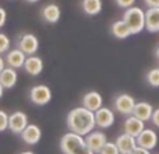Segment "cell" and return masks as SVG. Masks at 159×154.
I'll return each mask as SVG.
<instances>
[{"mask_svg": "<svg viewBox=\"0 0 159 154\" xmlns=\"http://www.w3.org/2000/svg\"><path fill=\"white\" fill-rule=\"evenodd\" d=\"M81 7L87 16H98L102 11V0H82Z\"/></svg>", "mask_w": 159, "mask_h": 154, "instance_id": "obj_22", "label": "cell"}, {"mask_svg": "<svg viewBox=\"0 0 159 154\" xmlns=\"http://www.w3.org/2000/svg\"><path fill=\"white\" fill-rule=\"evenodd\" d=\"M144 129H145V122L135 118L134 115L127 116L124 121V132L134 136V137H137Z\"/></svg>", "mask_w": 159, "mask_h": 154, "instance_id": "obj_17", "label": "cell"}, {"mask_svg": "<svg viewBox=\"0 0 159 154\" xmlns=\"http://www.w3.org/2000/svg\"><path fill=\"white\" fill-rule=\"evenodd\" d=\"M81 104L84 108L95 112V111H98L99 108L103 105V98H102V95L98 91H88V93L84 94V97H82Z\"/></svg>", "mask_w": 159, "mask_h": 154, "instance_id": "obj_13", "label": "cell"}, {"mask_svg": "<svg viewBox=\"0 0 159 154\" xmlns=\"http://www.w3.org/2000/svg\"><path fill=\"white\" fill-rule=\"evenodd\" d=\"M18 81V73H17V69H13V67L6 66L4 70L0 73V83L4 88L10 90Z\"/></svg>", "mask_w": 159, "mask_h": 154, "instance_id": "obj_20", "label": "cell"}, {"mask_svg": "<svg viewBox=\"0 0 159 154\" xmlns=\"http://www.w3.org/2000/svg\"><path fill=\"white\" fill-rule=\"evenodd\" d=\"M145 28L149 32H159V7H148L145 11Z\"/></svg>", "mask_w": 159, "mask_h": 154, "instance_id": "obj_18", "label": "cell"}, {"mask_svg": "<svg viewBox=\"0 0 159 154\" xmlns=\"http://www.w3.org/2000/svg\"><path fill=\"white\" fill-rule=\"evenodd\" d=\"M41 137H42V130H41V128L35 123H28V126L25 128L21 133V139L24 140V143L30 144V146L38 144Z\"/></svg>", "mask_w": 159, "mask_h": 154, "instance_id": "obj_11", "label": "cell"}, {"mask_svg": "<svg viewBox=\"0 0 159 154\" xmlns=\"http://www.w3.org/2000/svg\"><path fill=\"white\" fill-rule=\"evenodd\" d=\"M110 32L117 39H126L129 36H131V32H130L129 27L123 20H117V21L113 22L112 27H110Z\"/></svg>", "mask_w": 159, "mask_h": 154, "instance_id": "obj_21", "label": "cell"}, {"mask_svg": "<svg viewBox=\"0 0 159 154\" xmlns=\"http://www.w3.org/2000/svg\"><path fill=\"white\" fill-rule=\"evenodd\" d=\"M134 107H135V99L130 94H119L115 98V109L123 116L133 115Z\"/></svg>", "mask_w": 159, "mask_h": 154, "instance_id": "obj_6", "label": "cell"}, {"mask_svg": "<svg viewBox=\"0 0 159 154\" xmlns=\"http://www.w3.org/2000/svg\"><path fill=\"white\" fill-rule=\"evenodd\" d=\"M20 154H35L34 152H22V153H20Z\"/></svg>", "mask_w": 159, "mask_h": 154, "instance_id": "obj_36", "label": "cell"}, {"mask_svg": "<svg viewBox=\"0 0 159 154\" xmlns=\"http://www.w3.org/2000/svg\"><path fill=\"white\" fill-rule=\"evenodd\" d=\"M155 56L158 58V60H159V46L157 48V51H155Z\"/></svg>", "mask_w": 159, "mask_h": 154, "instance_id": "obj_34", "label": "cell"}, {"mask_svg": "<svg viewBox=\"0 0 159 154\" xmlns=\"http://www.w3.org/2000/svg\"><path fill=\"white\" fill-rule=\"evenodd\" d=\"M17 48H18L20 51H22L27 56L35 55L39 49L38 36H36L35 34H31V32L22 34V35L18 38V41H17Z\"/></svg>", "mask_w": 159, "mask_h": 154, "instance_id": "obj_5", "label": "cell"}, {"mask_svg": "<svg viewBox=\"0 0 159 154\" xmlns=\"http://www.w3.org/2000/svg\"><path fill=\"white\" fill-rule=\"evenodd\" d=\"M119 153L120 152H119L116 143H113V142H106L98 154H119Z\"/></svg>", "mask_w": 159, "mask_h": 154, "instance_id": "obj_25", "label": "cell"}, {"mask_svg": "<svg viewBox=\"0 0 159 154\" xmlns=\"http://www.w3.org/2000/svg\"><path fill=\"white\" fill-rule=\"evenodd\" d=\"M28 95H30L32 104L38 105V107H43V105L49 104L52 99V90L46 84H36L31 87Z\"/></svg>", "mask_w": 159, "mask_h": 154, "instance_id": "obj_4", "label": "cell"}, {"mask_svg": "<svg viewBox=\"0 0 159 154\" xmlns=\"http://www.w3.org/2000/svg\"><path fill=\"white\" fill-rule=\"evenodd\" d=\"M130 154H151V150H147V149H144V147L135 146V149L133 150Z\"/></svg>", "mask_w": 159, "mask_h": 154, "instance_id": "obj_30", "label": "cell"}, {"mask_svg": "<svg viewBox=\"0 0 159 154\" xmlns=\"http://www.w3.org/2000/svg\"><path fill=\"white\" fill-rule=\"evenodd\" d=\"M41 16H42V18H43V21L48 22V24H56V22L60 20L61 10L57 4L50 3V4H46L42 7Z\"/></svg>", "mask_w": 159, "mask_h": 154, "instance_id": "obj_16", "label": "cell"}, {"mask_svg": "<svg viewBox=\"0 0 159 154\" xmlns=\"http://www.w3.org/2000/svg\"><path fill=\"white\" fill-rule=\"evenodd\" d=\"M93 113H95V123L98 128L107 129V128L113 126V123H115V113H113V111L110 108L101 107Z\"/></svg>", "mask_w": 159, "mask_h": 154, "instance_id": "obj_8", "label": "cell"}, {"mask_svg": "<svg viewBox=\"0 0 159 154\" xmlns=\"http://www.w3.org/2000/svg\"><path fill=\"white\" fill-rule=\"evenodd\" d=\"M28 115L22 111H16L8 115V129L16 135H21L22 130L28 126Z\"/></svg>", "mask_w": 159, "mask_h": 154, "instance_id": "obj_7", "label": "cell"}, {"mask_svg": "<svg viewBox=\"0 0 159 154\" xmlns=\"http://www.w3.org/2000/svg\"><path fill=\"white\" fill-rule=\"evenodd\" d=\"M11 48V39L8 38L6 34L0 32V55L7 53Z\"/></svg>", "mask_w": 159, "mask_h": 154, "instance_id": "obj_24", "label": "cell"}, {"mask_svg": "<svg viewBox=\"0 0 159 154\" xmlns=\"http://www.w3.org/2000/svg\"><path fill=\"white\" fill-rule=\"evenodd\" d=\"M116 2V4L119 6V7H121V8H129V7H131V6H134V3H135V0H115Z\"/></svg>", "mask_w": 159, "mask_h": 154, "instance_id": "obj_27", "label": "cell"}, {"mask_svg": "<svg viewBox=\"0 0 159 154\" xmlns=\"http://www.w3.org/2000/svg\"><path fill=\"white\" fill-rule=\"evenodd\" d=\"M148 7H159V0H144Z\"/></svg>", "mask_w": 159, "mask_h": 154, "instance_id": "obj_31", "label": "cell"}, {"mask_svg": "<svg viewBox=\"0 0 159 154\" xmlns=\"http://www.w3.org/2000/svg\"><path fill=\"white\" fill-rule=\"evenodd\" d=\"M135 140H137V146L144 147L147 150H154L158 144V135L154 129H144L135 137Z\"/></svg>", "mask_w": 159, "mask_h": 154, "instance_id": "obj_9", "label": "cell"}, {"mask_svg": "<svg viewBox=\"0 0 159 154\" xmlns=\"http://www.w3.org/2000/svg\"><path fill=\"white\" fill-rule=\"evenodd\" d=\"M152 112H154V107H152L149 102H145V101L135 102V107H134V109H133V115L144 122L151 121Z\"/></svg>", "mask_w": 159, "mask_h": 154, "instance_id": "obj_19", "label": "cell"}, {"mask_svg": "<svg viewBox=\"0 0 159 154\" xmlns=\"http://www.w3.org/2000/svg\"><path fill=\"white\" fill-rule=\"evenodd\" d=\"M8 129V113L6 111L0 109V133Z\"/></svg>", "mask_w": 159, "mask_h": 154, "instance_id": "obj_26", "label": "cell"}, {"mask_svg": "<svg viewBox=\"0 0 159 154\" xmlns=\"http://www.w3.org/2000/svg\"><path fill=\"white\" fill-rule=\"evenodd\" d=\"M151 121H152V123H154L155 126L159 128V107L158 108H154V112H152Z\"/></svg>", "mask_w": 159, "mask_h": 154, "instance_id": "obj_28", "label": "cell"}, {"mask_svg": "<svg viewBox=\"0 0 159 154\" xmlns=\"http://www.w3.org/2000/svg\"><path fill=\"white\" fill-rule=\"evenodd\" d=\"M4 90H6V88H4V87H3V85H2V83H0V99H2L3 94H4Z\"/></svg>", "mask_w": 159, "mask_h": 154, "instance_id": "obj_33", "label": "cell"}, {"mask_svg": "<svg viewBox=\"0 0 159 154\" xmlns=\"http://www.w3.org/2000/svg\"><path fill=\"white\" fill-rule=\"evenodd\" d=\"M84 137H85V142H87L88 147H89L95 154L101 152L103 144L107 142L106 135H105L102 130H92V132L88 133V135L84 136Z\"/></svg>", "mask_w": 159, "mask_h": 154, "instance_id": "obj_10", "label": "cell"}, {"mask_svg": "<svg viewBox=\"0 0 159 154\" xmlns=\"http://www.w3.org/2000/svg\"><path fill=\"white\" fill-rule=\"evenodd\" d=\"M25 2H28V3H38L39 0H25Z\"/></svg>", "mask_w": 159, "mask_h": 154, "instance_id": "obj_35", "label": "cell"}, {"mask_svg": "<svg viewBox=\"0 0 159 154\" xmlns=\"http://www.w3.org/2000/svg\"><path fill=\"white\" fill-rule=\"evenodd\" d=\"M27 59V55H25L22 51H20L18 48L16 49H10L7 53H6V65L8 67H13V69H21L24 66V62Z\"/></svg>", "mask_w": 159, "mask_h": 154, "instance_id": "obj_14", "label": "cell"}, {"mask_svg": "<svg viewBox=\"0 0 159 154\" xmlns=\"http://www.w3.org/2000/svg\"><path fill=\"white\" fill-rule=\"evenodd\" d=\"M24 70L28 73L30 76H39L42 72H43V60H42V58H39V56L36 55H31V56H27V59H25L24 62Z\"/></svg>", "mask_w": 159, "mask_h": 154, "instance_id": "obj_12", "label": "cell"}, {"mask_svg": "<svg viewBox=\"0 0 159 154\" xmlns=\"http://www.w3.org/2000/svg\"><path fill=\"white\" fill-rule=\"evenodd\" d=\"M121 20L127 24L131 35H137L145 30V11L141 7L131 6V7L126 8Z\"/></svg>", "mask_w": 159, "mask_h": 154, "instance_id": "obj_3", "label": "cell"}, {"mask_svg": "<svg viewBox=\"0 0 159 154\" xmlns=\"http://www.w3.org/2000/svg\"><path fill=\"white\" fill-rule=\"evenodd\" d=\"M116 146H117L119 152L120 153H126V154H130L133 152V150L135 149V146H137V140H135L134 136L129 135V133H121V135L117 136V139H116Z\"/></svg>", "mask_w": 159, "mask_h": 154, "instance_id": "obj_15", "label": "cell"}, {"mask_svg": "<svg viewBox=\"0 0 159 154\" xmlns=\"http://www.w3.org/2000/svg\"><path fill=\"white\" fill-rule=\"evenodd\" d=\"M6 21H7V11L3 7H0V28L4 27Z\"/></svg>", "mask_w": 159, "mask_h": 154, "instance_id": "obj_29", "label": "cell"}, {"mask_svg": "<svg viewBox=\"0 0 159 154\" xmlns=\"http://www.w3.org/2000/svg\"><path fill=\"white\" fill-rule=\"evenodd\" d=\"M4 67H6V60H4V58L0 55V73L4 70Z\"/></svg>", "mask_w": 159, "mask_h": 154, "instance_id": "obj_32", "label": "cell"}, {"mask_svg": "<svg viewBox=\"0 0 159 154\" xmlns=\"http://www.w3.org/2000/svg\"><path fill=\"white\" fill-rule=\"evenodd\" d=\"M60 150L63 154H95L88 147L84 136L74 132H69L61 136Z\"/></svg>", "mask_w": 159, "mask_h": 154, "instance_id": "obj_2", "label": "cell"}, {"mask_svg": "<svg viewBox=\"0 0 159 154\" xmlns=\"http://www.w3.org/2000/svg\"><path fill=\"white\" fill-rule=\"evenodd\" d=\"M67 126H69L70 132H74L81 136H87L96 126L95 113L92 111L84 108L82 105L77 108H73L67 113Z\"/></svg>", "mask_w": 159, "mask_h": 154, "instance_id": "obj_1", "label": "cell"}, {"mask_svg": "<svg viewBox=\"0 0 159 154\" xmlns=\"http://www.w3.org/2000/svg\"><path fill=\"white\" fill-rule=\"evenodd\" d=\"M147 81L151 87H159V67H154L149 72H147Z\"/></svg>", "mask_w": 159, "mask_h": 154, "instance_id": "obj_23", "label": "cell"}, {"mask_svg": "<svg viewBox=\"0 0 159 154\" xmlns=\"http://www.w3.org/2000/svg\"><path fill=\"white\" fill-rule=\"evenodd\" d=\"M119 154H126V153H119Z\"/></svg>", "mask_w": 159, "mask_h": 154, "instance_id": "obj_37", "label": "cell"}]
</instances>
